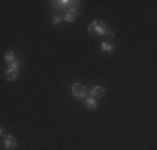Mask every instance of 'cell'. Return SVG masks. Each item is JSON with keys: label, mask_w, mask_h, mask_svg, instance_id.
Returning <instances> with one entry per match:
<instances>
[{"label": "cell", "mask_w": 157, "mask_h": 150, "mask_svg": "<svg viewBox=\"0 0 157 150\" xmlns=\"http://www.w3.org/2000/svg\"><path fill=\"white\" fill-rule=\"evenodd\" d=\"M89 32L94 33V35H109L110 30L107 28V25L100 20H95L92 24H89Z\"/></svg>", "instance_id": "obj_1"}, {"label": "cell", "mask_w": 157, "mask_h": 150, "mask_svg": "<svg viewBox=\"0 0 157 150\" xmlns=\"http://www.w3.org/2000/svg\"><path fill=\"white\" fill-rule=\"evenodd\" d=\"M72 93L75 97H78V99H87V90H85V87L82 84H74L72 85Z\"/></svg>", "instance_id": "obj_2"}, {"label": "cell", "mask_w": 157, "mask_h": 150, "mask_svg": "<svg viewBox=\"0 0 157 150\" xmlns=\"http://www.w3.org/2000/svg\"><path fill=\"white\" fill-rule=\"evenodd\" d=\"M3 147L7 150H15L17 148V140L13 138V135H5V137H3Z\"/></svg>", "instance_id": "obj_3"}, {"label": "cell", "mask_w": 157, "mask_h": 150, "mask_svg": "<svg viewBox=\"0 0 157 150\" xmlns=\"http://www.w3.org/2000/svg\"><path fill=\"white\" fill-rule=\"evenodd\" d=\"M90 95H92V99H100V97H104L105 95V87H102V85H95V87H92Z\"/></svg>", "instance_id": "obj_4"}, {"label": "cell", "mask_w": 157, "mask_h": 150, "mask_svg": "<svg viewBox=\"0 0 157 150\" xmlns=\"http://www.w3.org/2000/svg\"><path fill=\"white\" fill-rule=\"evenodd\" d=\"M84 103H85V107H87L89 110H95V108H97V100L92 99V97H87V99H84Z\"/></svg>", "instance_id": "obj_5"}, {"label": "cell", "mask_w": 157, "mask_h": 150, "mask_svg": "<svg viewBox=\"0 0 157 150\" xmlns=\"http://www.w3.org/2000/svg\"><path fill=\"white\" fill-rule=\"evenodd\" d=\"M52 5L57 7V9H69L70 0H59V2H52Z\"/></svg>", "instance_id": "obj_6"}, {"label": "cell", "mask_w": 157, "mask_h": 150, "mask_svg": "<svg viewBox=\"0 0 157 150\" xmlns=\"http://www.w3.org/2000/svg\"><path fill=\"white\" fill-rule=\"evenodd\" d=\"M3 58H5V62L12 63V62H15V60H17V54L10 50V52H7V54H5V57H3Z\"/></svg>", "instance_id": "obj_7"}, {"label": "cell", "mask_w": 157, "mask_h": 150, "mask_svg": "<svg viewBox=\"0 0 157 150\" xmlns=\"http://www.w3.org/2000/svg\"><path fill=\"white\" fill-rule=\"evenodd\" d=\"M18 69H20V62L15 60V62L9 63V69H7V72H18Z\"/></svg>", "instance_id": "obj_8"}, {"label": "cell", "mask_w": 157, "mask_h": 150, "mask_svg": "<svg viewBox=\"0 0 157 150\" xmlns=\"http://www.w3.org/2000/svg\"><path fill=\"white\" fill-rule=\"evenodd\" d=\"M75 12H69V10H67V12H65V15H63V17H62V20H65V22H74V20H75Z\"/></svg>", "instance_id": "obj_9"}, {"label": "cell", "mask_w": 157, "mask_h": 150, "mask_svg": "<svg viewBox=\"0 0 157 150\" xmlns=\"http://www.w3.org/2000/svg\"><path fill=\"white\" fill-rule=\"evenodd\" d=\"M80 9V2H70V5H69V12H75L77 13V10Z\"/></svg>", "instance_id": "obj_10"}, {"label": "cell", "mask_w": 157, "mask_h": 150, "mask_svg": "<svg viewBox=\"0 0 157 150\" xmlns=\"http://www.w3.org/2000/svg\"><path fill=\"white\" fill-rule=\"evenodd\" d=\"M100 48H102L104 52H112V50H114V47H112V43H110V42H102Z\"/></svg>", "instance_id": "obj_11"}, {"label": "cell", "mask_w": 157, "mask_h": 150, "mask_svg": "<svg viewBox=\"0 0 157 150\" xmlns=\"http://www.w3.org/2000/svg\"><path fill=\"white\" fill-rule=\"evenodd\" d=\"M17 75H18V72H5V78L7 80H15Z\"/></svg>", "instance_id": "obj_12"}, {"label": "cell", "mask_w": 157, "mask_h": 150, "mask_svg": "<svg viewBox=\"0 0 157 150\" xmlns=\"http://www.w3.org/2000/svg\"><path fill=\"white\" fill-rule=\"evenodd\" d=\"M52 22H54L55 25H57V24H60V22H62V15H54V18H52Z\"/></svg>", "instance_id": "obj_13"}, {"label": "cell", "mask_w": 157, "mask_h": 150, "mask_svg": "<svg viewBox=\"0 0 157 150\" xmlns=\"http://www.w3.org/2000/svg\"><path fill=\"white\" fill-rule=\"evenodd\" d=\"M0 137H5V133H3V129L0 127Z\"/></svg>", "instance_id": "obj_14"}]
</instances>
